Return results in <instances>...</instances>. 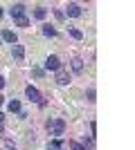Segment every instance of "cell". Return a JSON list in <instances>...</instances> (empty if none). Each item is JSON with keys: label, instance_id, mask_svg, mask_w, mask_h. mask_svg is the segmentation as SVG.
I'll use <instances>...</instances> for the list:
<instances>
[{"label": "cell", "instance_id": "6", "mask_svg": "<svg viewBox=\"0 0 135 150\" xmlns=\"http://www.w3.org/2000/svg\"><path fill=\"white\" fill-rule=\"evenodd\" d=\"M23 11H25V7H23V5H14V7H11V16H14V18L23 16Z\"/></svg>", "mask_w": 135, "mask_h": 150}, {"label": "cell", "instance_id": "14", "mask_svg": "<svg viewBox=\"0 0 135 150\" xmlns=\"http://www.w3.org/2000/svg\"><path fill=\"white\" fill-rule=\"evenodd\" d=\"M43 34H45V36H54V34H56V31L52 29L50 25H45V27H43Z\"/></svg>", "mask_w": 135, "mask_h": 150}, {"label": "cell", "instance_id": "4", "mask_svg": "<svg viewBox=\"0 0 135 150\" xmlns=\"http://www.w3.org/2000/svg\"><path fill=\"white\" fill-rule=\"evenodd\" d=\"M45 67H47V69H59V67H61V63H59L56 56H47V61H45Z\"/></svg>", "mask_w": 135, "mask_h": 150}, {"label": "cell", "instance_id": "5", "mask_svg": "<svg viewBox=\"0 0 135 150\" xmlns=\"http://www.w3.org/2000/svg\"><path fill=\"white\" fill-rule=\"evenodd\" d=\"M68 16H74V18H77V16H81V7L74 5V2H72V5H68Z\"/></svg>", "mask_w": 135, "mask_h": 150}, {"label": "cell", "instance_id": "20", "mask_svg": "<svg viewBox=\"0 0 135 150\" xmlns=\"http://www.w3.org/2000/svg\"><path fill=\"white\" fill-rule=\"evenodd\" d=\"M2 101H5V96H2V94H0V103H2Z\"/></svg>", "mask_w": 135, "mask_h": 150}, {"label": "cell", "instance_id": "9", "mask_svg": "<svg viewBox=\"0 0 135 150\" xmlns=\"http://www.w3.org/2000/svg\"><path fill=\"white\" fill-rule=\"evenodd\" d=\"M14 20H16V25H18V27H29V20H27L25 16H18V18H14Z\"/></svg>", "mask_w": 135, "mask_h": 150}, {"label": "cell", "instance_id": "1", "mask_svg": "<svg viewBox=\"0 0 135 150\" xmlns=\"http://www.w3.org/2000/svg\"><path fill=\"white\" fill-rule=\"evenodd\" d=\"M47 128H52V130H54V134H63L65 121H63V119H56V121H52V123H47Z\"/></svg>", "mask_w": 135, "mask_h": 150}, {"label": "cell", "instance_id": "3", "mask_svg": "<svg viewBox=\"0 0 135 150\" xmlns=\"http://www.w3.org/2000/svg\"><path fill=\"white\" fill-rule=\"evenodd\" d=\"M25 94L29 96V101H36V103H41V94H39V90H36V88H32V85H29V88L25 90Z\"/></svg>", "mask_w": 135, "mask_h": 150}, {"label": "cell", "instance_id": "2", "mask_svg": "<svg viewBox=\"0 0 135 150\" xmlns=\"http://www.w3.org/2000/svg\"><path fill=\"white\" fill-rule=\"evenodd\" d=\"M56 83H59V85H68V83H70L68 72H65V69H61V67L56 69Z\"/></svg>", "mask_w": 135, "mask_h": 150}, {"label": "cell", "instance_id": "11", "mask_svg": "<svg viewBox=\"0 0 135 150\" xmlns=\"http://www.w3.org/2000/svg\"><path fill=\"white\" fill-rule=\"evenodd\" d=\"M23 54H25L23 47H20V45H14V56H16V58H23Z\"/></svg>", "mask_w": 135, "mask_h": 150}, {"label": "cell", "instance_id": "10", "mask_svg": "<svg viewBox=\"0 0 135 150\" xmlns=\"http://www.w3.org/2000/svg\"><path fill=\"white\" fill-rule=\"evenodd\" d=\"M45 13H47V11H45L43 7H36V11H34V16H36L39 20H43V18H45Z\"/></svg>", "mask_w": 135, "mask_h": 150}, {"label": "cell", "instance_id": "16", "mask_svg": "<svg viewBox=\"0 0 135 150\" xmlns=\"http://www.w3.org/2000/svg\"><path fill=\"white\" fill-rule=\"evenodd\" d=\"M70 148H72V150H86L84 146H81V144H77V141H72V144H70Z\"/></svg>", "mask_w": 135, "mask_h": 150}, {"label": "cell", "instance_id": "18", "mask_svg": "<svg viewBox=\"0 0 135 150\" xmlns=\"http://www.w3.org/2000/svg\"><path fill=\"white\" fill-rule=\"evenodd\" d=\"M88 101H95V90H88Z\"/></svg>", "mask_w": 135, "mask_h": 150}, {"label": "cell", "instance_id": "21", "mask_svg": "<svg viewBox=\"0 0 135 150\" xmlns=\"http://www.w3.org/2000/svg\"><path fill=\"white\" fill-rule=\"evenodd\" d=\"M2 117H5V114H2V112H0V121H2Z\"/></svg>", "mask_w": 135, "mask_h": 150}, {"label": "cell", "instance_id": "19", "mask_svg": "<svg viewBox=\"0 0 135 150\" xmlns=\"http://www.w3.org/2000/svg\"><path fill=\"white\" fill-rule=\"evenodd\" d=\"M0 88H5V79L2 76H0Z\"/></svg>", "mask_w": 135, "mask_h": 150}, {"label": "cell", "instance_id": "15", "mask_svg": "<svg viewBox=\"0 0 135 150\" xmlns=\"http://www.w3.org/2000/svg\"><path fill=\"white\" fill-rule=\"evenodd\" d=\"M32 74L36 76V79H41V76H43V69H41V67H34V69H32Z\"/></svg>", "mask_w": 135, "mask_h": 150}, {"label": "cell", "instance_id": "12", "mask_svg": "<svg viewBox=\"0 0 135 150\" xmlns=\"http://www.w3.org/2000/svg\"><path fill=\"white\" fill-rule=\"evenodd\" d=\"M9 110H11V112H20V103L18 101H11V103H9Z\"/></svg>", "mask_w": 135, "mask_h": 150}, {"label": "cell", "instance_id": "13", "mask_svg": "<svg viewBox=\"0 0 135 150\" xmlns=\"http://www.w3.org/2000/svg\"><path fill=\"white\" fill-rule=\"evenodd\" d=\"M70 36H72V38H77V40H81V38H84V34H81L79 29H70Z\"/></svg>", "mask_w": 135, "mask_h": 150}, {"label": "cell", "instance_id": "8", "mask_svg": "<svg viewBox=\"0 0 135 150\" xmlns=\"http://www.w3.org/2000/svg\"><path fill=\"white\" fill-rule=\"evenodd\" d=\"M72 69H74V72H84V61H81V58H74V61H72Z\"/></svg>", "mask_w": 135, "mask_h": 150}, {"label": "cell", "instance_id": "7", "mask_svg": "<svg viewBox=\"0 0 135 150\" xmlns=\"http://www.w3.org/2000/svg\"><path fill=\"white\" fill-rule=\"evenodd\" d=\"M2 38H5L7 43H16V34H14V31H9V29L2 31Z\"/></svg>", "mask_w": 135, "mask_h": 150}, {"label": "cell", "instance_id": "17", "mask_svg": "<svg viewBox=\"0 0 135 150\" xmlns=\"http://www.w3.org/2000/svg\"><path fill=\"white\" fill-rule=\"evenodd\" d=\"M59 146H61V141H52V144H50V150H59Z\"/></svg>", "mask_w": 135, "mask_h": 150}]
</instances>
